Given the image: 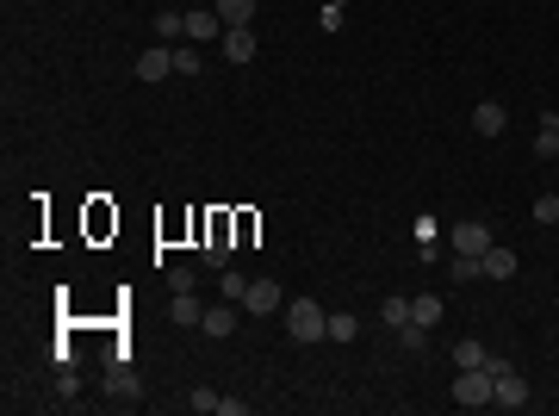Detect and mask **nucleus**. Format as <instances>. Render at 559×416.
<instances>
[{
	"mask_svg": "<svg viewBox=\"0 0 559 416\" xmlns=\"http://www.w3.org/2000/svg\"><path fill=\"white\" fill-rule=\"evenodd\" d=\"M286 336L305 342V348L330 342V311H323L317 299H286Z\"/></svg>",
	"mask_w": 559,
	"mask_h": 416,
	"instance_id": "1",
	"label": "nucleus"
},
{
	"mask_svg": "<svg viewBox=\"0 0 559 416\" xmlns=\"http://www.w3.org/2000/svg\"><path fill=\"white\" fill-rule=\"evenodd\" d=\"M491 391H497V373H491V367H460V380H454V404L460 411L491 404Z\"/></svg>",
	"mask_w": 559,
	"mask_h": 416,
	"instance_id": "2",
	"label": "nucleus"
},
{
	"mask_svg": "<svg viewBox=\"0 0 559 416\" xmlns=\"http://www.w3.org/2000/svg\"><path fill=\"white\" fill-rule=\"evenodd\" d=\"M243 311H249V317H274V311H286V292H280V279H249Z\"/></svg>",
	"mask_w": 559,
	"mask_h": 416,
	"instance_id": "3",
	"label": "nucleus"
},
{
	"mask_svg": "<svg viewBox=\"0 0 559 416\" xmlns=\"http://www.w3.org/2000/svg\"><path fill=\"white\" fill-rule=\"evenodd\" d=\"M230 255H237V249H230V218L218 211V218H211V237L199 243V261H206V268H230Z\"/></svg>",
	"mask_w": 559,
	"mask_h": 416,
	"instance_id": "4",
	"label": "nucleus"
},
{
	"mask_svg": "<svg viewBox=\"0 0 559 416\" xmlns=\"http://www.w3.org/2000/svg\"><path fill=\"white\" fill-rule=\"evenodd\" d=\"M237 299H224V305H206V317H199V330H206L211 342H224V336H237Z\"/></svg>",
	"mask_w": 559,
	"mask_h": 416,
	"instance_id": "5",
	"label": "nucleus"
},
{
	"mask_svg": "<svg viewBox=\"0 0 559 416\" xmlns=\"http://www.w3.org/2000/svg\"><path fill=\"white\" fill-rule=\"evenodd\" d=\"M218 37H224L218 6H193V13H187V44H218Z\"/></svg>",
	"mask_w": 559,
	"mask_h": 416,
	"instance_id": "6",
	"label": "nucleus"
},
{
	"mask_svg": "<svg viewBox=\"0 0 559 416\" xmlns=\"http://www.w3.org/2000/svg\"><path fill=\"white\" fill-rule=\"evenodd\" d=\"M491 404H503V411H523V404H528V380L516 373V367H503V373H497V391H491Z\"/></svg>",
	"mask_w": 559,
	"mask_h": 416,
	"instance_id": "7",
	"label": "nucleus"
},
{
	"mask_svg": "<svg viewBox=\"0 0 559 416\" xmlns=\"http://www.w3.org/2000/svg\"><path fill=\"white\" fill-rule=\"evenodd\" d=\"M175 75V44H156L137 56V81H168Z\"/></svg>",
	"mask_w": 559,
	"mask_h": 416,
	"instance_id": "8",
	"label": "nucleus"
},
{
	"mask_svg": "<svg viewBox=\"0 0 559 416\" xmlns=\"http://www.w3.org/2000/svg\"><path fill=\"white\" fill-rule=\"evenodd\" d=\"M218 50H224V63H249L255 56V25H224Z\"/></svg>",
	"mask_w": 559,
	"mask_h": 416,
	"instance_id": "9",
	"label": "nucleus"
},
{
	"mask_svg": "<svg viewBox=\"0 0 559 416\" xmlns=\"http://www.w3.org/2000/svg\"><path fill=\"white\" fill-rule=\"evenodd\" d=\"M454 249H460V255H485V249H491V224H485V218L454 224Z\"/></svg>",
	"mask_w": 559,
	"mask_h": 416,
	"instance_id": "10",
	"label": "nucleus"
},
{
	"mask_svg": "<svg viewBox=\"0 0 559 416\" xmlns=\"http://www.w3.org/2000/svg\"><path fill=\"white\" fill-rule=\"evenodd\" d=\"M503 125H510V112H503L497 100H479V106H473V131H479V137H503Z\"/></svg>",
	"mask_w": 559,
	"mask_h": 416,
	"instance_id": "11",
	"label": "nucleus"
},
{
	"mask_svg": "<svg viewBox=\"0 0 559 416\" xmlns=\"http://www.w3.org/2000/svg\"><path fill=\"white\" fill-rule=\"evenodd\" d=\"M516 268H523V255L516 249H485V279H516Z\"/></svg>",
	"mask_w": 559,
	"mask_h": 416,
	"instance_id": "12",
	"label": "nucleus"
},
{
	"mask_svg": "<svg viewBox=\"0 0 559 416\" xmlns=\"http://www.w3.org/2000/svg\"><path fill=\"white\" fill-rule=\"evenodd\" d=\"M168 317H175L180 330H199V317H206V305H199L193 292H175V299H168Z\"/></svg>",
	"mask_w": 559,
	"mask_h": 416,
	"instance_id": "13",
	"label": "nucleus"
},
{
	"mask_svg": "<svg viewBox=\"0 0 559 416\" xmlns=\"http://www.w3.org/2000/svg\"><path fill=\"white\" fill-rule=\"evenodd\" d=\"M224 25H255V0H211Z\"/></svg>",
	"mask_w": 559,
	"mask_h": 416,
	"instance_id": "14",
	"label": "nucleus"
},
{
	"mask_svg": "<svg viewBox=\"0 0 559 416\" xmlns=\"http://www.w3.org/2000/svg\"><path fill=\"white\" fill-rule=\"evenodd\" d=\"M156 37H162V44H175V37H187V13H175V6H162V13H156Z\"/></svg>",
	"mask_w": 559,
	"mask_h": 416,
	"instance_id": "15",
	"label": "nucleus"
},
{
	"mask_svg": "<svg viewBox=\"0 0 559 416\" xmlns=\"http://www.w3.org/2000/svg\"><path fill=\"white\" fill-rule=\"evenodd\" d=\"M411 323H422V330H435V323H442V299H429V292H417V299H411Z\"/></svg>",
	"mask_w": 559,
	"mask_h": 416,
	"instance_id": "16",
	"label": "nucleus"
},
{
	"mask_svg": "<svg viewBox=\"0 0 559 416\" xmlns=\"http://www.w3.org/2000/svg\"><path fill=\"white\" fill-rule=\"evenodd\" d=\"M380 317H385V330H404V323H411V299H404V292H391V299L380 305Z\"/></svg>",
	"mask_w": 559,
	"mask_h": 416,
	"instance_id": "17",
	"label": "nucleus"
},
{
	"mask_svg": "<svg viewBox=\"0 0 559 416\" xmlns=\"http://www.w3.org/2000/svg\"><path fill=\"white\" fill-rule=\"evenodd\" d=\"M106 385H112V391H118V398H137L143 385H137V373H131V367H125V360H118V367H112V373H106Z\"/></svg>",
	"mask_w": 559,
	"mask_h": 416,
	"instance_id": "18",
	"label": "nucleus"
},
{
	"mask_svg": "<svg viewBox=\"0 0 559 416\" xmlns=\"http://www.w3.org/2000/svg\"><path fill=\"white\" fill-rule=\"evenodd\" d=\"M218 292H224V299H237V305H243V292H249V279L237 274V268H218Z\"/></svg>",
	"mask_w": 559,
	"mask_h": 416,
	"instance_id": "19",
	"label": "nucleus"
},
{
	"mask_svg": "<svg viewBox=\"0 0 559 416\" xmlns=\"http://www.w3.org/2000/svg\"><path fill=\"white\" fill-rule=\"evenodd\" d=\"M354 336H361V323L349 311H330V342H354Z\"/></svg>",
	"mask_w": 559,
	"mask_h": 416,
	"instance_id": "20",
	"label": "nucleus"
},
{
	"mask_svg": "<svg viewBox=\"0 0 559 416\" xmlns=\"http://www.w3.org/2000/svg\"><path fill=\"white\" fill-rule=\"evenodd\" d=\"M485 360H491L485 342H460V348H454V367H485Z\"/></svg>",
	"mask_w": 559,
	"mask_h": 416,
	"instance_id": "21",
	"label": "nucleus"
},
{
	"mask_svg": "<svg viewBox=\"0 0 559 416\" xmlns=\"http://www.w3.org/2000/svg\"><path fill=\"white\" fill-rule=\"evenodd\" d=\"M187 411L211 416V411H218V391H211V385H199V391H187Z\"/></svg>",
	"mask_w": 559,
	"mask_h": 416,
	"instance_id": "22",
	"label": "nucleus"
},
{
	"mask_svg": "<svg viewBox=\"0 0 559 416\" xmlns=\"http://www.w3.org/2000/svg\"><path fill=\"white\" fill-rule=\"evenodd\" d=\"M199 63H206L199 50H187V44H175V75H199Z\"/></svg>",
	"mask_w": 559,
	"mask_h": 416,
	"instance_id": "23",
	"label": "nucleus"
},
{
	"mask_svg": "<svg viewBox=\"0 0 559 416\" xmlns=\"http://www.w3.org/2000/svg\"><path fill=\"white\" fill-rule=\"evenodd\" d=\"M534 224H559V193H541V199H534Z\"/></svg>",
	"mask_w": 559,
	"mask_h": 416,
	"instance_id": "24",
	"label": "nucleus"
},
{
	"mask_svg": "<svg viewBox=\"0 0 559 416\" xmlns=\"http://www.w3.org/2000/svg\"><path fill=\"white\" fill-rule=\"evenodd\" d=\"M534 156H541V162H554V156H559V137L547 131V125H541V137H534Z\"/></svg>",
	"mask_w": 559,
	"mask_h": 416,
	"instance_id": "25",
	"label": "nucleus"
},
{
	"mask_svg": "<svg viewBox=\"0 0 559 416\" xmlns=\"http://www.w3.org/2000/svg\"><path fill=\"white\" fill-rule=\"evenodd\" d=\"M168 286H175V292H193V286H199V274H193V268H175V274H168Z\"/></svg>",
	"mask_w": 559,
	"mask_h": 416,
	"instance_id": "26",
	"label": "nucleus"
},
{
	"mask_svg": "<svg viewBox=\"0 0 559 416\" xmlns=\"http://www.w3.org/2000/svg\"><path fill=\"white\" fill-rule=\"evenodd\" d=\"M541 125H547V131H554V137H559V112H547V118H541Z\"/></svg>",
	"mask_w": 559,
	"mask_h": 416,
	"instance_id": "27",
	"label": "nucleus"
}]
</instances>
